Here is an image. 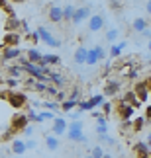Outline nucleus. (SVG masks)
<instances>
[{"label": "nucleus", "instance_id": "nucleus-29", "mask_svg": "<svg viewBox=\"0 0 151 158\" xmlns=\"http://www.w3.org/2000/svg\"><path fill=\"white\" fill-rule=\"evenodd\" d=\"M118 37H120V31H118L116 27H110V29L106 31V41H110L112 45H114V43L118 41Z\"/></svg>", "mask_w": 151, "mask_h": 158}, {"label": "nucleus", "instance_id": "nucleus-50", "mask_svg": "<svg viewBox=\"0 0 151 158\" xmlns=\"http://www.w3.org/2000/svg\"><path fill=\"white\" fill-rule=\"evenodd\" d=\"M145 117H147V121H151V106L147 107V111H145Z\"/></svg>", "mask_w": 151, "mask_h": 158}, {"label": "nucleus", "instance_id": "nucleus-1", "mask_svg": "<svg viewBox=\"0 0 151 158\" xmlns=\"http://www.w3.org/2000/svg\"><path fill=\"white\" fill-rule=\"evenodd\" d=\"M82 121L78 119V121H71L69 123V131H67V137H69V141H73V143H87V137H84V133H82Z\"/></svg>", "mask_w": 151, "mask_h": 158}, {"label": "nucleus", "instance_id": "nucleus-42", "mask_svg": "<svg viewBox=\"0 0 151 158\" xmlns=\"http://www.w3.org/2000/svg\"><path fill=\"white\" fill-rule=\"evenodd\" d=\"M96 53H98V59L100 60L106 59V51H104V47H102V45H96Z\"/></svg>", "mask_w": 151, "mask_h": 158}, {"label": "nucleus", "instance_id": "nucleus-34", "mask_svg": "<svg viewBox=\"0 0 151 158\" xmlns=\"http://www.w3.org/2000/svg\"><path fill=\"white\" fill-rule=\"evenodd\" d=\"M28 117H29V121H32V123H41V121H43V117H41V113H35L33 109H29Z\"/></svg>", "mask_w": 151, "mask_h": 158}, {"label": "nucleus", "instance_id": "nucleus-6", "mask_svg": "<svg viewBox=\"0 0 151 158\" xmlns=\"http://www.w3.org/2000/svg\"><path fill=\"white\" fill-rule=\"evenodd\" d=\"M51 131H53V135H57V137L67 135V131H69V123H67V119H65V117H59V115H57L55 121H53Z\"/></svg>", "mask_w": 151, "mask_h": 158}, {"label": "nucleus", "instance_id": "nucleus-9", "mask_svg": "<svg viewBox=\"0 0 151 158\" xmlns=\"http://www.w3.org/2000/svg\"><path fill=\"white\" fill-rule=\"evenodd\" d=\"M38 33H39L41 41H43V43H47L49 47H59V45H61V41L53 37V33L49 31V29H45V27H38Z\"/></svg>", "mask_w": 151, "mask_h": 158}, {"label": "nucleus", "instance_id": "nucleus-58", "mask_svg": "<svg viewBox=\"0 0 151 158\" xmlns=\"http://www.w3.org/2000/svg\"><path fill=\"white\" fill-rule=\"evenodd\" d=\"M112 158H114V156H112Z\"/></svg>", "mask_w": 151, "mask_h": 158}, {"label": "nucleus", "instance_id": "nucleus-36", "mask_svg": "<svg viewBox=\"0 0 151 158\" xmlns=\"http://www.w3.org/2000/svg\"><path fill=\"white\" fill-rule=\"evenodd\" d=\"M98 141H100V143H106V144H116V141H114V139L108 135V133H106V135H98Z\"/></svg>", "mask_w": 151, "mask_h": 158}, {"label": "nucleus", "instance_id": "nucleus-23", "mask_svg": "<svg viewBox=\"0 0 151 158\" xmlns=\"http://www.w3.org/2000/svg\"><path fill=\"white\" fill-rule=\"evenodd\" d=\"M134 150L137 152V156H151L149 152V143H135Z\"/></svg>", "mask_w": 151, "mask_h": 158}, {"label": "nucleus", "instance_id": "nucleus-54", "mask_svg": "<svg viewBox=\"0 0 151 158\" xmlns=\"http://www.w3.org/2000/svg\"><path fill=\"white\" fill-rule=\"evenodd\" d=\"M137 158H151V156H137Z\"/></svg>", "mask_w": 151, "mask_h": 158}, {"label": "nucleus", "instance_id": "nucleus-38", "mask_svg": "<svg viewBox=\"0 0 151 158\" xmlns=\"http://www.w3.org/2000/svg\"><path fill=\"white\" fill-rule=\"evenodd\" d=\"M41 117H43V121H45V119H49V121H55L57 113H55V111H47V109H45V111H41Z\"/></svg>", "mask_w": 151, "mask_h": 158}, {"label": "nucleus", "instance_id": "nucleus-37", "mask_svg": "<svg viewBox=\"0 0 151 158\" xmlns=\"http://www.w3.org/2000/svg\"><path fill=\"white\" fill-rule=\"evenodd\" d=\"M90 156L92 158H104V150H102V147H94L92 152H90Z\"/></svg>", "mask_w": 151, "mask_h": 158}, {"label": "nucleus", "instance_id": "nucleus-4", "mask_svg": "<svg viewBox=\"0 0 151 158\" xmlns=\"http://www.w3.org/2000/svg\"><path fill=\"white\" fill-rule=\"evenodd\" d=\"M20 41H22L20 31H4L2 35V47H18Z\"/></svg>", "mask_w": 151, "mask_h": 158}, {"label": "nucleus", "instance_id": "nucleus-25", "mask_svg": "<svg viewBox=\"0 0 151 158\" xmlns=\"http://www.w3.org/2000/svg\"><path fill=\"white\" fill-rule=\"evenodd\" d=\"M20 84H22V80H18V78H12V76H4V80H2V86L8 88V90H16Z\"/></svg>", "mask_w": 151, "mask_h": 158}, {"label": "nucleus", "instance_id": "nucleus-39", "mask_svg": "<svg viewBox=\"0 0 151 158\" xmlns=\"http://www.w3.org/2000/svg\"><path fill=\"white\" fill-rule=\"evenodd\" d=\"M28 37L32 39V41H33V45H35V43H39V41H41L39 33H38V29H35V31H29V35H28Z\"/></svg>", "mask_w": 151, "mask_h": 158}, {"label": "nucleus", "instance_id": "nucleus-35", "mask_svg": "<svg viewBox=\"0 0 151 158\" xmlns=\"http://www.w3.org/2000/svg\"><path fill=\"white\" fill-rule=\"evenodd\" d=\"M78 109H82V111H90V109H94V106L90 104V100H87V102H78Z\"/></svg>", "mask_w": 151, "mask_h": 158}, {"label": "nucleus", "instance_id": "nucleus-44", "mask_svg": "<svg viewBox=\"0 0 151 158\" xmlns=\"http://www.w3.org/2000/svg\"><path fill=\"white\" fill-rule=\"evenodd\" d=\"M45 94H49V96H57V94H59V90H57V86H51V84H49Z\"/></svg>", "mask_w": 151, "mask_h": 158}, {"label": "nucleus", "instance_id": "nucleus-49", "mask_svg": "<svg viewBox=\"0 0 151 158\" xmlns=\"http://www.w3.org/2000/svg\"><path fill=\"white\" fill-rule=\"evenodd\" d=\"M145 10H147V14L151 16V0H147V2H145Z\"/></svg>", "mask_w": 151, "mask_h": 158}, {"label": "nucleus", "instance_id": "nucleus-10", "mask_svg": "<svg viewBox=\"0 0 151 158\" xmlns=\"http://www.w3.org/2000/svg\"><path fill=\"white\" fill-rule=\"evenodd\" d=\"M90 16H92V14H90L88 6H81V8H77V14L73 18V23H75V26H81L84 20H90Z\"/></svg>", "mask_w": 151, "mask_h": 158}, {"label": "nucleus", "instance_id": "nucleus-33", "mask_svg": "<svg viewBox=\"0 0 151 158\" xmlns=\"http://www.w3.org/2000/svg\"><path fill=\"white\" fill-rule=\"evenodd\" d=\"M104 98H106V96L104 94H100V96H92V98H90V104H92L94 107H102V106H104Z\"/></svg>", "mask_w": 151, "mask_h": 158}, {"label": "nucleus", "instance_id": "nucleus-22", "mask_svg": "<svg viewBox=\"0 0 151 158\" xmlns=\"http://www.w3.org/2000/svg\"><path fill=\"white\" fill-rule=\"evenodd\" d=\"M45 147H47V150H57L59 148V137L57 135H47L45 137Z\"/></svg>", "mask_w": 151, "mask_h": 158}, {"label": "nucleus", "instance_id": "nucleus-57", "mask_svg": "<svg viewBox=\"0 0 151 158\" xmlns=\"http://www.w3.org/2000/svg\"><path fill=\"white\" fill-rule=\"evenodd\" d=\"M149 41H151V39H149Z\"/></svg>", "mask_w": 151, "mask_h": 158}, {"label": "nucleus", "instance_id": "nucleus-8", "mask_svg": "<svg viewBox=\"0 0 151 158\" xmlns=\"http://www.w3.org/2000/svg\"><path fill=\"white\" fill-rule=\"evenodd\" d=\"M134 92L137 94V98L141 100V104H143V102H147V100H149V96H151L149 82H147V80H143V82H137L135 86H134Z\"/></svg>", "mask_w": 151, "mask_h": 158}, {"label": "nucleus", "instance_id": "nucleus-56", "mask_svg": "<svg viewBox=\"0 0 151 158\" xmlns=\"http://www.w3.org/2000/svg\"><path fill=\"white\" fill-rule=\"evenodd\" d=\"M84 158H92V156H84Z\"/></svg>", "mask_w": 151, "mask_h": 158}, {"label": "nucleus", "instance_id": "nucleus-41", "mask_svg": "<svg viewBox=\"0 0 151 158\" xmlns=\"http://www.w3.org/2000/svg\"><path fill=\"white\" fill-rule=\"evenodd\" d=\"M102 109H104V115L108 117V115L112 113V109H114V106L110 104V102H104V106H102Z\"/></svg>", "mask_w": 151, "mask_h": 158}, {"label": "nucleus", "instance_id": "nucleus-53", "mask_svg": "<svg viewBox=\"0 0 151 158\" xmlns=\"http://www.w3.org/2000/svg\"><path fill=\"white\" fill-rule=\"evenodd\" d=\"M104 158H112V156H110V154H104Z\"/></svg>", "mask_w": 151, "mask_h": 158}, {"label": "nucleus", "instance_id": "nucleus-28", "mask_svg": "<svg viewBox=\"0 0 151 158\" xmlns=\"http://www.w3.org/2000/svg\"><path fill=\"white\" fill-rule=\"evenodd\" d=\"M145 125H147V117H145V115H137V117L134 119V131H135V133L141 131Z\"/></svg>", "mask_w": 151, "mask_h": 158}, {"label": "nucleus", "instance_id": "nucleus-14", "mask_svg": "<svg viewBox=\"0 0 151 158\" xmlns=\"http://www.w3.org/2000/svg\"><path fill=\"white\" fill-rule=\"evenodd\" d=\"M26 57H28L29 63H33V64H41V63H43V55L35 49V47H29V49L26 51Z\"/></svg>", "mask_w": 151, "mask_h": 158}, {"label": "nucleus", "instance_id": "nucleus-18", "mask_svg": "<svg viewBox=\"0 0 151 158\" xmlns=\"http://www.w3.org/2000/svg\"><path fill=\"white\" fill-rule=\"evenodd\" d=\"M131 29H134L135 33H143L147 29V18H135V20L131 22Z\"/></svg>", "mask_w": 151, "mask_h": 158}, {"label": "nucleus", "instance_id": "nucleus-24", "mask_svg": "<svg viewBox=\"0 0 151 158\" xmlns=\"http://www.w3.org/2000/svg\"><path fill=\"white\" fill-rule=\"evenodd\" d=\"M49 80L53 86H57V88H63L65 86V76L61 74V72H51L49 74Z\"/></svg>", "mask_w": 151, "mask_h": 158}, {"label": "nucleus", "instance_id": "nucleus-12", "mask_svg": "<svg viewBox=\"0 0 151 158\" xmlns=\"http://www.w3.org/2000/svg\"><path fill=\"white\" fill-rule=\"evenodd\" d=\"M47 18L53 22V23H59L63 20V8L59 4H51L49 6V12H47Z\"/></svg>", "mask_w": 151, "mask_h": 158}, {"label": "nucleus", "instance_id": "nucleus-45", "mask_svg": "<svg viewBox=\"0 0 151 158\" xmlns=\"http://www.w3.org/2000/svg\"><path fill=\"white\" fill-rule=\"evenodd\" d=\"M55 100L59 102V104H63V102H65V100H67V94H65V92H61V90H59V94L55 96Z\"/></svg>", "mask_w": 151, "mask_h": 158}, {"label": "nucleus", "instance_id": "nucleus-52", "mask_svg": "<svg viewBox=\"0 0 151 158\" xmlns=\"http://www.w3.org/2000/svg\"><path fill=\"white\" fill-rule=\"evenodd\" d=\"M147 143L151 144V131H149V137H147Z\"/></svg>", "mask_w": 151, "mask_h": 158}, {"label": "nucleus", "instance_id": "nucleus-3", "mask_svg": "<svg viewBox=\"0 0 151 158\" xmlns=\"http://www.w3.org/2000/svg\"><path fill=\"white\" fill-rule=\"evenodd\" d=\"M28 125H29L28 113H16L14 117H12V123H10V127H12L14 131H24Z\"/></svg>", "mask_w": 151, "mask_h": 158}, {"label": "nucleus", "instance_id": "nucleus-16", "mask_svg": "<svg viewBox=\"0 0 151 158\" xmlns=\"http://www.w3.org/2000/svg\"><path fill=\"white\" fill-rule=\"evenodd\" d=\"M120 88H122L120 80H108L104 86V96H116L120 92Z\"/></svg>", "mask_w": 151, "mask_h": 158}, {"label": "nucleus", "instance_id": "nucleus-51", "mask_svg": "<svg viewBox=\"0 0 151 158\" xmlns=\"http://www.w3.org/2000/svg\"><path fill=\"white\" fill-rule=\"evenodd\" d=\"M112 8H116V10L120 8V4H118V0H112Z\"/></svg>", "mask_w": 151, "mask_h": 158}, {"label": "nucleus", "instance_id": "nucleus-47", "mask_svg": "<svg viewBox=\"0 0 151 158\" xmlns=\"http://www.w3.org/2000/svg\"><path fill=\"white\" fill-rule=\"evenodd\" d=\"M26 144H28V150H32V148H35V147H38V143H35L33 139H32V141H26Z\"/></svg>", "mask_w": 151, "mask_h": 158}, {"label": "nucleus", "instance_id": "nucleus-15", "mask_svg": "<svg viewBox=\"0 0 151 158\" xmlns=\"http://www.w3.org/2000/svg\"><path fill=\"white\" fill-rule=\"evenodd\" d=\"M26 150H28L26 141H22V139H14V141H12V152H14L16 156L26 154Z\"/></svg>", "mask_w": 151, "mask_h": 158}, {"label": "nucleus", "instance_id": "nucleus-19", "mask_svg": "<svg viewBox=\"0 0 151 158\" xmlns=\"http://www.w3.org/2000/svg\"><path fill=\"white\" fill-rule=\"evenodd\" d=\"M75 14H77V6L75 4H65L63 6V20L65 22H73Z\"/></svg>", "mask_w": 151, "mask_h": 158}, {"label": "nucleus", "instance_id": "nucleus-20", "mask_svg": "<svg viewBox=\"0 0 151 158\" xmlns=\"http://www.w3.org/2000/svg\"><path fill=\"white\" fill-rule=\"evenodd\" d=\"M96 133H98V135H106V133H108V119H106V115L96 117Z\"/></svg>", "mask_w": 151, "mask_h": 158}, {"label": "nucleus", "instance_id": "nucleus-2", "mask_svg": "<svg viewBox=\"0 0 151 158\" xmlns=\"http://www.w3.org/2000/svg\"><path fill=\"white\" fill-rule=\"evenodd\" d=\"M8 104H10V107H14L16 111H18V109H22V107H26V104H28L26 92H16V90H10V94H8Z\"/></svg>", "mask_w": 151, "mask_h": 158}, {"label": "nucleus", "instance_id": "nucleus-55", "mask_svg": "<svg viewBox=\"0 0 151 158\" xmlns=\"http://www.w3.org/2000/svg\"><path fill=\"white\" fill-rule=\"evenodd\" d=\"M147 82H149V90H151V78H149V80H147Z\"/></svg>", "mask_w": 151, "mask_h": 158}, {"label": "nucleus", "instance_id": "nucleus-21", "mask_svg": "<svg viewBox=\"0 0 151 158\" xmlns=\"http://www.w3.org/2000/svg\"><path fill=\"white\" fill-rule=\"evenodd\" d=\"M124 102H126V104H130V106H134V107H137V106H140L141 104V100L140 98H137V94L134 92V90H130V92H126V96H124V98H122Z\"/></svg>", "mask_w": 151, "mask_h": 158}, {"label": "nucleus", "instance_id": "nucleus-5", "mask_svg": "<svg viewBox=\"0 0 151 158\" xmlns=\"http://www.w3.org/2000/svg\"><path fill=\"white\" fill-rule=\"evenodd\" d=\"M134 113H135V107L134 106H130V104H126L124 100H120V104H118V115H120V119L128 121V119L134 117Z\"/></svg>", "mask_w": 151, "mask_h": 158}, {"label": "nucleus", "instance_id": "nucleus-48", "mask_svg": "<svg viewBox=\"0 0 151 158\" xmlns=\"http://www.w3.org/2000/svg\"><path fill=\"white\" fill-rule=\"evenodd\" d=\"M141 35H143V37H147V39H151V29L147 27V29H145V31H143Z\"/></svg>", "mask_w": 151, "mask_h": 158}, {"label": "nucleus", "instance_id": "nucleus-43", "mask_svg": "<svg viewBox=\"0 0 151 158\" xmlns=\"http://www.w3.org/2000/svg\"><path fill=\"white\" fill-rule=\"evenodd\" d=\"M33 131H35V127H33V125H28V127H26V129H24L22 133H24L26 137H32V135H33Z\"/></svg>", "mask_w": 151, "mask_h": 158}, {"label": "nucleus", "instance_id": "nucleus-46", "mask_svg": "<svg viewBox=\"0 0 151 158\" xmlns=\"http://www.w3.org/2000/svg\"><path fill=\"white\" fill-rule=\"evenodd\" d=\"M78 98H81V94H78V90H73V92H71V96H69V100H77V102H81Z\"/></svg>", "mask_w": 151, "mask_h": 158}, {"label": "nucleus", "instance_id": "nucleus-31", "mask_svg": "<svg viewBox=\"0 0 151 158\" xmlns=\"http://www.w3.org/2000/svg\"><path fill=\"white\" fill-rule=\"evenodd\" d=\"M98 53H96V47H94V49H88V59H87V64L88 66H92V64H96V63H98Z\"/></svg>", "mask_w": 151, "mask_h": 158}, {"label": "nucleus", "instance_id": "nucleus-26", "mask_svg": "<svg viewBox=\"0 0 151 158\" xmlns=\"http://www.w3.org/2000/svg\"><path fill=\"white\" fill-rule=\"evenodd\" d=\"M41 107L47 109V111H55V113H59V109H61V104H59L57 100H45L43 104H41Z\"/></svg>", "mask_w": 151, "mask_h": 158}, {"label": "nucleus", "instance_id": "nucleus-7", "mask_svg": "<svg viewBox=\"0 0 151 158\" xmlns=\"http://www.w3.org/2000/svg\"><path fill=\"white\" fill-rule=\"evenodd\" d=\"M22 57V51L18 47H2V63L8 64L10 60H18Z\"/></svg>", "mask_w": 151, "mask_h": 158}, {"label": "nucleus", "instance_id": "nucleus-13", "mask_svg": "<svg viewBox=\"0 0 151 158\" xmlns=\"http://www.w3.org/2000/svg\"><path fill=\"white\" fill-rule=\"evenodd\" d=\"M6 74L20 80V78L26 74V69H24L22 64H6Z\"/></svg>", "mask_w": 151, "mask_h": 158}, {"label": "nucleus", "instance_id": "nucleus-17", "mask_svg": "<svg viewBox=\"0 0 151 158\" xmlns=\"http://www.w3.org/2000/svg\"><path fill=\"white\" fill-rule=\"evenodd\" d=\"M75 63L77 64H87V59H88V49L87 47H78V49L75 51Z\"/></svg>", "mask_w": 151, "mask_h": 158}, {"label": "nucleus", "instance_id": "nucleus-27", "mask_svg": "<svg viewBox=\"0 0 151 158\" xmlns=\"http://www.w3.org/2000/svg\"><path fill=\"white\" fill-rule=\"evenodd\" d=\"M122 49H126V41H120V43L110 45V57H112V59L120 57V55H122Z\"/></svg>", "mask_w": 151, "mask_h": 158}, {"label": "nucleus", "instance_id": "nucleus-40", "mask_svg": "<svg viewBox=\"0 0 151 158\" xmlns=\"http://www.w3.org/2000/svg\"><path fill=\"white\" fill-rule=\"evenodd\" d=\"M82 113H84L82 109H77V111H71V113H69V117L73 119V121H78V119H81V115H82Z\"/></svg>", "mask_w": 151, "mask_h": 158}, {"label": "nucleus", "instance_id": "nucleus-11", "mask_svg": "<svg viewBox=\"0 0 151 158\" xmlns=\"http://www.w3.org/2000/svg\"><path fill=\"white\" fill-rule=\"evenodd\" d=\"M88 29L90 31H100V29H104V16L102 14H94V16H90V20H88Z\"/></svg>", "mask_w": 151, "mask_h": 158}, {"label": "nucleus", "instance_id": "nucleus-30", "mask_svg": "<svg viewBox=\"0 0 151 158\" xmlns=\"http://www.w3.org/2000/svg\"><path fill=\"white\" fill-rule=\"evenodd\" d=\"M59 59L57 55H51V53H47V55H43V64H47V66H51V64H59Z\"/></svg>", "mask_w": 151, "mask_h": 158}, {"label": "nucleus", "instance_id": "nucleus-32", "mask_svg": "<svg viewBox=\"0 0 151 158\" xmlns=\"http://www.w3.org/2000/svg\"><path fill=\"white\" fill-rule=\"evenodd\" d=\"M75 107H78V102H77V100H65L63 104H61V109H63V111H73Z\"/></svg>", "mask_w": 151, "mask_h": 158}]
</instances>
